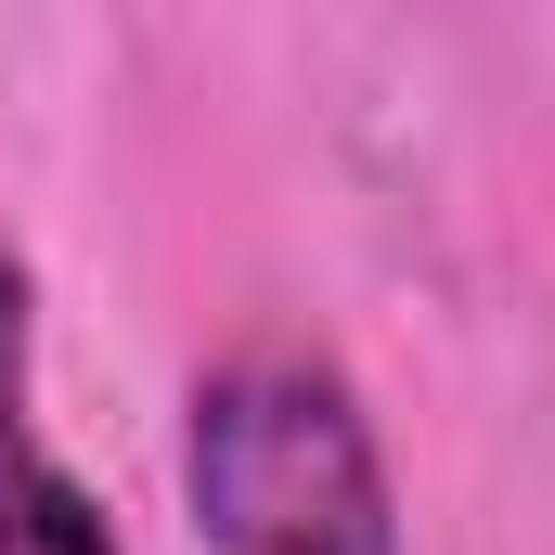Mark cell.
I'll list each match as a JSON object with an SVG mask.
<instances>
[{
    "instance_id": "obj_1",
    "label": "cell",
    "mask_w": 555,
    "mask_h": 555,
    "mask_svg": "<svg viewBox=\"0 0 555 555\" xmlns=\"http://www.w3.org/2000/svg\"><path fill=\"white\" fill-rule=\"evenodd\" d=\"M181 491L220 555H401L388 452L349 401V375L310 349H246L194 388Z\"/></svg>"
},
{
    "instance_id": "obj_2",
    "label": "cell",
    "mask_w": 555,
    "mask_h": 555,
    "mask_svg": "<svg viewBox=\"0 0 555 555\" xmlns=\"http://www.w3.org/2000/svg\"><path fill=\"white\" fill-rule=\"evenodd\" d=\"M0 555H117L104 504L52 465V439L26 414V272L0 259Z\"/></svg>"
}]
</instances>
